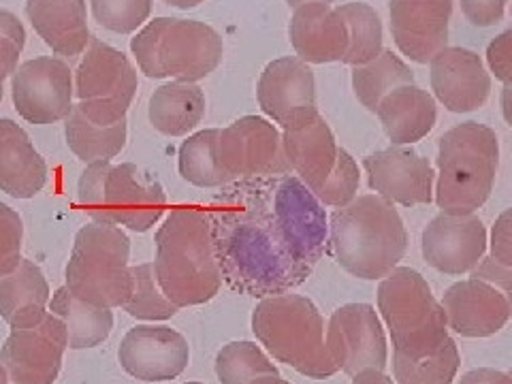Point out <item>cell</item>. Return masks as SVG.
Here are the masks:
<instances>
[{"instance_id": "cell-13", "label": "cell", "mask_w": 512, "mask_h": 384, "mask_svg": "<svg viewBox=\"0 0 512 384\" xmlns=\"http://www.w3.org/2000/svg\"><path fill=\"white\" fill-rule=\"evenodd\" d=\"M327 348L338 370L355 376L367 367L384 372L389 361L387 338L370 303H346L338 308L327 325Z\"/></svg>"}, {"instance_id": "cell-4", "label": "cell", "mask_w": 512, "mask_h": 384, "mask_svg": "<svg viewBox=\"0 0 512 384\" xmlns=\"http://www.w3.org/2000/svg\"><path fill=\"white\" fill-rule=\"evenodd\" d=\"M252 331L271 357L301 376L325 380L340 372L327 348L325 318L308 297L284 293L261 299L252 312Z\"/></svg>"}, {"instance_id": "cell-17", "label": "cell", "mask_w": 512, "mask_h": 384, "mask_svg": "<svg viewBox=\"0 0 512 384\" xmlns=\"http://www.w3.org/2000/svg\"><path fill=\"white\" fill-rule=\"evenodd\" d=\"M367 184L378 197L404 207L434 201L436 173L429 158L404 146H393L363 160Z\"/></svg>"}, {"instance_id": "cell-16", "label": "cell", "mask_w": 512, "mask_h": 384, "mask_svg": "<svg viewBox=\"0 0 512 384\" xmlns=\"http://www.w3.org/2000/svg\"><path fill=\"white\" fill-rule=\"evenodd\" d=\"M487 229L476 214H438L421 237L427 265L440 274H472L487 252Z\"/></svg>"}, {"instance_id": "cell-30", "label": "cell", "mask_w": 512, "mask_h": 384, "mask_svg": "<svg viewBox=\"0 0 512 384\" xmlns=\"http://www.w3.org/2000/svg\"><path fill=\"white\" fill-rule=\"evenodd\" d=\"M406 84H414V73L393 50H384L376 60L352 67V90L372 114H376L384 96Z\"/></svg>"}, {"instance_id": "cell-47", "label": "cell", "mask_w": 512, "mask_h": 384, "mask_svg": "<svg viewBox=\"0 0 512 384\" xmlns=\"http://www.w3.org/2000/svg\"><path fill=\"white\" fill-rule=\"evenodd\" d=\"M500 105H502V116L506 124L512 128V84H506L500 96Z\"/></svg>"}, {"instance_id": "cell-49", "label": "cell", "mask_w": 512, "mask_h": 384, "mask_svg": "<svg viewBox=\"0 0 512 384\" xmlns=\"http://www.w3.org/2000/svg\"><path fill=\"white\" fill-rule=\"evenodd\" d=\"M250 384H291V382L282 380V378H280V374H278V376H261V378L252 380Z\"/></svg>"}, {"instance_id": "cell-25", "label": "cell", "mask_w": 512, "mask_h": 384, "mask_svg": "<svg viewBox=\"0 0 512 384\" xmlns=\"http://www.w3.org/2000/svg\"><path fill=\"white\" fill-rule=\"evenodd\" d=\"M282 143L288 165L312 192L329 180L340 148L323 116L318 114L295 131H282Z\"/></svg>"}, {"instance_id": "cell-8", "label": "cell", "mask_w": 512, "mask_h": 384, "mask_svg": "<svg viewBox=\"0 0 512 384\" xmlns=\"http://www.w3.org/2000/svg\"><path fill=\"white\" fill-rule=\"evenodd\" d=\"M378 312L391 333L393 355L425 357L451 338L442 303L412 267H395L380 280Z\"/></svg>"}, {"instance_id": "cell-50", "label": "cell", "mask_w": 512, "mask_h": 384, "mask_svg": "<svg viewBox=\"0 0 512 384\" xmlns=\"http://www.w3.org/2000/svg\"><path fill=\"white\" fill-rule=\"evenodd\" d=\"M310 3H327V5H331L333 0H286V5L293 7V9H297L301 5H310Z\"/></svg>"}, {"instance_id": "cell-36", "label": "cell", "mask_w": 512, "mask_h": 384, "mask_svg": "<svg viewBox=\"0 0 512 384\" xmlns=\"http://www.w3.org/2000/svg\"><path fill=\"white\" fill-rule=\"evenodd\" d=\"M133 274V293L131 299L124 303L128 316L137 320H169L180 312L178 306L165 297L163 288L156 280L154 263H141L131 267Z\"/></svg>"}, {"instance_id": "cell-56", "label": "cell", "mask_w": 512, "mask_h": 384, "mask_svg": "<svg viewBox=\"0 0 512 384\" xmlns=\"http://www.w3.org/2000/svg\"><path fill=\"white\" fill-rule=\"evenodd\" d=\"M184 384H186V382H184Z\"/></svg>"}, {"instance_id": "cell-19", "label": "cell", "mask_w": 512, "mask_h": 384, "mask_svg": "<svg viewBox=\"0 0 512 384\" xmlns=\"http://www.w3.org/2000/svg\"><path fill=\"white\" fill-rule=\"evenodd\" d=\"M434 99L453 114H468L483 107L491 94V75L485 62L466 47H444L429 62Z\"/></svg>"}, {"instance_id": "cell-2", "label": "cell", "mask_w": 512, "mask_h": 384, "mask_svg": "<svg viewBox=\"0 0 512 384\" xmlns=\"http://www.w3.org/2000/svg\"><path fill=\"white\" fill-rule=\"evenodd\" d=\"M154 244L156 280L173 306H203L218 295L222 274L207 210L173 207L158 227Z\"/></svg>"}, {"instance_id": "cell-18", "label": "cell", "mask_w": 512, "mask_h": 384, "mask_svg": "<svg viewBox=\"0 0 512 384\" xmlns=\"http://www.w3.org/2000/svg\"><path fill=\"white\" fill-rule=\"evenodd\" d=\"M122 370L141 382H163L184 374L190 348L184 335L165 325H137L118 350Z\"/></svg>"}, {"instance_id": "cell-7", "label": "cell", "mask_w": 512, "mask_h": 384, "mask_svg": "<svg viewBox=\"0 0 512 384\" xmlns=\"http://www.w3.org/2000/svg\"><path fill=\"white\" fill-rule=\"evenodd\" d=\"M77 201L99 224L146 233L167 212L163 186L143 175L137 165H111L96 160L82 173L77 184Z\"/></svg>"}, {"instance_id": "cell-40", "label": "cell", "mask_w": 512, "mask_h": 384, "mask_svg": "<svg viewBox=\"0 0 512 384\" xmlns=\"http://www.w3.org/2000/svg\"><path fill=\"white\" fill-rule=\"evenodd\" d=\"M26 45V30L18 15L0 9V84L13 77L20 67V56Z\"/></svg>"}, {"instance_id": "cell-31", "label": "cell", "mask_w": 512, "mask_h": 384, "mask_svg": "<svg viewBox=\"0 0 512 384\" xmlns=\"http://www.w3.org/2000/svg\"><path fill=\"white\" fill-rule=\"evenodd\" d=\"M126 133V120L101 126L90 122L77 107H73L69 118L64 120V137H67L69 148L86 165L118 156L126 146Z\"/></svg>"}, {"instance_id": "cell-22", "label": "cell", "mask_w": 512, "mask_h": 384, "mask_svg": "<svg viewBox=\"0 0 512 384\" xmlns=\"http://www.w3.org/2000/svg\"><path fill=\"white\" fill-rule=\"evenodd\" d=\"M288 39L299 60L308 64L342 62L348 52V28L340 11L327 3L301 5L288 24Z\"/></svg>"}, {"instance_id": "cell-12", "label": "cell", "mask_w": 512, "mask_h": 384, "mask_svg": "<svg viewBox=\"0 0 512 384\" xmlns=\"http://www.w3.org/2000/svg\"><path fill=\"white\" fill-rule=\"evenodd\" d=\"M73 96V71L62 58L26 60L11 77L13 105L30 124L47 126L67 120L75 107Z\"/></svg>"}, {"instance_id": "cell-35", "label": "cell", "mask_w": 512, "mask_h": 384, "mask_svg": "<svg viewBox=\"0 0 512 384\" xmlns=\"http://www.w3.org/2000/svg\"><path fill=\"white\" fill-rule=\"evenodd\" d=\"M214 367L222 384H250L261 376H278V367L254 342H231L222 346Z\"/></svg>"}, {"instance_id": "cell-43", "label": "cell", "mask_w": 512, "mask_h": 384, "mask_svg": "<svg viewBox=\"0 0 512 384\" xmlns=\"http://www.w3.org/2000/svg\"><path fill=\"white\" fill-rule=\"evenodd\" d=\"M491 259L512 267V207L504 210L491 229Z\"/></svg>"}, {"instance_id": "cell-38", "label": "cell", "mask_w": 512, "mask_h": 384, "mask_svg": "<svg viewBox=\"0 0 512 384\" xmlns=\"http://www.w3.org/2000/svg\"><path fill=\"white\" fill-rule=\"evenodd\" d=\"M359 184H361V173H359L357 160L340 148L338 163H335L333 173L329 175V180L323 186L314 190V195L323 205L340 210V207H346L348 203L357 199Z\"/></svg>"}, {"instance_id": "cell-32", "label": "cell", "mask_w": 512, "mask_h": 384, "mask_svg": "<svg viewBox=\"0 0 512 384\" xmlns=\"http://www.w3.org/2000/svg\"><path fill=\"white\" fill-rule=\"evenodd\" d=\"M218 128H205L190 135L178 152L182 178L197 188H218L231 184L218 163Z\"/></svg>"}, {"instance_id": "cell-15", "label": "cell", "mask_w": 512, "mask_h": 384, "mask_svg": "<svg viewBox=\"0 0 512 384\" xmlns=\"http://www.w3.org/2000/svg\"><path fill=\"white\" fill-rule=\"evenodd\" d=\"M256 99L282 131H295L318 116L314 71L297 56L271 60L259 77Z\"/></svg>"}, {"instance_id": "cell-41", "label": "cell", "mask_w": 512, "mask_h": 384, "mask_svg": "<svg viewBox=\"0 0 512 384\" xmlns=\"http://www.w3.org/2000/svg\"><path fill=\"white\" fill-rule=\"evenodd\" d=\"M489 73L495 75L498 82L512 84V28L504 30L487 47Z\"/></svg>"}, {"instance_id": "cell-34", "label": "cell", "mask_w": 512, "mask_h": 384, "mask_svg": "<svg viewBox=\"0 0 512 384\" xmlns=\"http://www.w3.org/2000/svg\"><path fill=\"white\" fill-rule=\"evenodd\" d=\"M461 365L453 338L425 357L393 355V378L397 384H453Z\"/></svg>"}, {"instance_id": "cell-44", "label": "cell", "mask_w": 512, "mask_h": 384, "mask_svg": "<svg viewBox=\"0 0 512 384\" xmlns=\"http://www.w3.org/2000/svg\"><path fill=\"white\" fill-rule=\"evenodd\" d=\"M472 278L493 284L498 291L504 293L512 308V267H506L489 256V259H483L478 263V267L472 271Z\"/></svg>"}, {"instance_id": "cell-11", "label": "cell", "mask_w": 512, "mask_h": 384, "mask_svg": "<svg viewBox=\"0 0 512 384\" xmlns=\"http://www.w3.org/2000/svg\"><path fill=\"white\" fill-rule=\"evenodd\" d=\"M218 163L229 182L291 173L282 133L265 118L244 116L222 128Z\"/></svg>"}, {"instance_id": "cell-52", "label": "cell", "mask_w": 512, "mask_h": 384, "mask_svg": "<svg viewBox=\"0 0 512 384\" xmlns=\"http://www.w3.org/2000/svg\"><path fill=\"white\" fill-rule=\"evenodd\" d=\"M3 92H5V90H3V84H0V101H3Z\"/></svg>"}, {"instance_id": "cell-51", "label": "cell", "mask_w": 512, "mask_h": 384, "mask_svg": "<svg viewBox=\"0 0 512 384\" xmlns=\"http://www.w3.org/2000/svg\"><path fill=\"white\" fill-rule=\"evenodd\" d=\"M0 384H9V376L3 365H0Z\"/></svg>"}, {"instance_id": "cell-14", "label": "cell", "mask_w": 512, "mask_h": 384, "mask_svg": "<svg viewBox=\"0 0 512 384\" xmlns=\"http://www.w3.org/2000/svg\"><path fill=\"white\" fill-rule=\"evenodd\" d=\"M67 348V327L56 314L47 312L35 327L11 329L0 348V365L13 384H54Z\"/></svg>"}, {"instance_id": "cell-37", "label": "cell", "mask_w": 512, "mask_h": 384, "mask_svg": "<svg viewBox=\"0 0 512 384\" xmlns=\"http://www.w3.org/2000/svg\"><path fill=\"white\" fill-rule=\"evenodd\" d=\"M92 18L116 35H133L148 22L152 0H90Z\"/></svg>"}, {"instance_id": "cell-33", "label": "cell", "mask_w": 512, "mask_h": 384, "mask_svg": "<svg viewBox=\"0 0 512 384\" xmlns=\"http://www.w3.org/2000/svg\"><path fill=\"white\" fill-rule=\"evenodd\" d=\"M338 11L348 28V52L342 62L348 67H361L376 60L384 52L382 20L376 9L365 3H346Z\"/></svg>"}, {"instance_id": "cell-23", "label": "cell", "mask_w": 512, "mask_h": 384, "mask_svg": "<svg viewBox=\"0 0 512 384\" xmlns=\"http://www.w3.org/2000/svg\"><path fill=\"white\" fill-rule=\"evenodd\" d=\"M28 22L56 56L75 58L90 43L86 0H26Z\"/></svg>"}, {"instance_id": "cell-42", "label": "cell", "mask_w": 512, "mask_h": 384, "mask_svg": "<svg viewBox=\"0 0 512 384\" xmlns=\"http://www.w3.org/2000/svg\"><path fill=\"white\" fill-rule=\"evenodd\" d=\"M466 20L478 28H491L504 20L510 0H459Z\"/></svg>"}, {"instance_id": "cell-21", "label": "cell", "mask_w": 512, "mask_h": 384, "mask_svg": "<svg viewBox=\"0 0 512 384\" xmlns=\"http://www.w3.org/2000/svg\"><path fill=\"white\" fill-rule=\"evenodd\" d=\"M442 308L448 329L461 338H489L502 331L512 318V308L504 293L472 276L446 288Z\"/></svg>"}, {"instance_id": "cell-3", "label": "cell", "mask_w": 512, "mask_h": 384, "mask_svg": "<svg viewBox=\"0 0 512 384\" xmlns=\"http://www.w3.org/2000/svg\"><path fill=\"white\" fill-rule=\"evenodd\" d=\"M329 248L350 276L382 280L404 259L408 231L391 201L363 195L331 214Z\"/></svg>"}, {"instance_id": "cell-10", "label": "cell", "mask_w": 512, "mask_h": 384, "mask_svg": "<svg viewBox=\"0 0 512 384\" xmlns=\"http://www.w3.org/2000/svg\"><path fill=\"white\" fill-rule=\"evenodd\" d=\"M75 107L101 126H111L126 120L139 79L133 62L116 47L101 39H90L86 52L73 73Z\"/></svg>"}, {"instance_id": "cell-46", "label": "cell", "mask_w": 512, "mask_h": 384, "mask_svg": "<svg viewBox=\"0 0 512 384\" xmlns=\"http://www.w3.org/2000/svg\"><path fill=\"white\" fill-rule=\"evenodd\" d=\"M352 384H395V382L384 372L374 370V367H367V370H361L359 374L352 376Z\"/></svg>"}, {"instance_id": "cell-55", "label": "cell", "mask_w": 512, "mask_h": 384, "mask_svg": "<svg viewBox=\"0 0 512 384\" xmlns=\"http://www.w3.org/2000/svg\"><path fill=\"white\" fill-rule=\"evenodd\" d=\"M510 15H512V5H510Z\"/></svg>"}, {"instance_id": "cell-6", "label": "cell", "mask_w": 512, "mask_h": 384, "mask_svg": "<svg viewBox=\"0 0 512 384\" xmlns=\"http://www.w3.org/2000/svg\"><path fill=\"white\" fill-rule=\"evenodd\" d=\"M131 52L150 79L197 84L218 69L224 43L205 22L154 18L131 39Z\"/></svg>"}, {"instance_id": "cell-28", "label": "cell", "mask_w": 512, "mask_h": 384, "mask_svg": "<svg viewBox=\"0 0 512 384\" xmlns=\"http://www.w3.org/2000/svg\"><path fill=\"white\" fill-rule=\"evenodd\" d=\"M205 92L190 82H169L154 90L150 99V124L160 135L184 137L205 116Z\"/></svg>"}, {"instance_id": "cell-27", "label": "cell", "mask_w": 512, "mask_h": 384, "mask_svg": "<svg viewBox=\"0 0 512 384\" xmlns=\"http://www.w3.org/2000/svg\"><path fill=\"white\" fill-rule=\"evenodd\" d=\"M50 284L43 271L28 259H22L11 274L0 278V318L11 329L39 325L50 306Z\"/></svg>"}, {"instance_id": "cell-39", "label": "cell", "mask_w": 512, "mask_h": 384, "mask_svg": "<svg viewBox=\"0 0 512 384\" xmlns=\"http://www.w3.org/2000/svg\"><path fill=\"white\" fill-rule=\"evenodd\" d=\"M22 239L24 224L20 214L0 201V278L11 274V271L22 261Z\"/></svg>"}, {"instance_id": "cell-24", "label": "cell", "mask_w": 512, "mask_h": 384, "mask_svg": "<svg viewBox=\"0 0 512 384\" xmlns=\"http://www.w3.org/2000/svg\"><path fill=\"white\" fill-rule=\"evenodd\" d=\"M47 184V163L24 128L0 118V190L13 199H32Z\"/></svg>"}, {"instance_id": "cell-26", "label": "cell", "mask_w": 512, "mask_h": 384, "mask_svg": "<svg viewBox=\"0 0 512 384\" xmlns=\"http://www.w3.org/2000/svg\"><path fill=\"white\" fill-rule=\"evenodd\" d=\"M376 114L393 146H410L427 137L436 126L438 105L427 90L406 84L384 96Z\"/></svg>"}, {"instance_id": "cell-54", "label": "cell", "mask_w": 512, "mask_h": 384, "mask_svg": "<svg viewBox=\"0 0 512 384\" xmlns=\"http://www.w3.org/2000/svg\"><path fill=\"white\" fill-rule=\"evenodd\" d=\"M508 374H510V378H512V370H510V372H508Z\"/></svg>"}, {"instance_id": "cell-20", "label": "cell", "mask_w": 512, "mask_h": 384, "mask_svg": "<svg viewBox=\"0 0 512 384\" xmlns=\"http://www.w3.org/2000/svg\"><path fill=\"white\" fill-rule=\"evenodd\" d=\"M453 0H391V35L397 50L416 64H429L448 47Z\"/></svg>"}, {"instance_id": "cell-29", "label": "cell", "mask_w": 512, "mask_h": 384, "mask_svg": "<svg viewBox=\"0 0 512 384\" xmlns=\"http://www.w3.org/2000/svg\"><path fill=\"white\" fill-rule=\"evenodd\" d=\"M50 312L56 314L69 333V348L84 350L103 344L114 329V314L77 299L67 286H60L50 299Z\"/></svg>"}, {"instance_id": "cell-48", "label": "cell", "mask_w": 512, "mask_h": 384, "mask_svg": "<svg viewBox=\"0 0 512 384\" xmlns=\"http://www.w3.org/2000/svg\"><path fill=\"white\" fill-rule=\"evenodd\" d=\"M163 3L175 9H195L197 5L205 3V0H163Z\"/></svg>"}, {"instance_id": "cell-45", "label": "cell", "mask_w": 512, "mask_h": 384, "mask_svg": "<svg viewBox=\"0 0 512 384\" xmlns=\"http://www.w3.org/2000/svg\"><path fill=\"white\" fill-rule=\"evenodd\" d=\"M459 384H512V378L508 372L491 370V367H478V370L463 374Z\"/></svg>"}, {"instance_id": "cell-53", "label": "cell", "mask_w": 512, "mask_h": 384, "mask_svg": "<svg viewBox=\"0 0 512 384\" xmlns=\"http://www.w3.org/2000/svg\"><path fill=\"white\" fill-rule=\"evenodd\" d=\"M186 384H203V382H186Z\"/></svg>"}, {"instance_id": "cell-9", "label": "cell", "mask_w": 512, "mask_h": 384, "mask_svg": "<svg viewBox=\"0 0 512 384\" xmlns=\"http://www.w3.org/2000/svg\"><path fill=\"white\" fill-rule=\"evenodd\" d=\"M131 239L120 227L92 222L77 231L67 263L69 291L99 308H124L133 293V274L128 267Z\"/></svg>"}, {"instance_id": "cell-5", "label": "cell", "mask_w": 512, "mask_h": 384, "mask_svg": "<svg viewBox=\"0 0 512 384\" xmlns=\"http://www.w3.org/2000/svg\"><path fill=\"white\" fill-rule=\"evenodd\" d=\"M436 203L444 214H474L491 195L500 167V141L493 128L463 122L440 137Z\"/></svg>"}, {"instance_id": "cell-1", "label": "cell", "mask_w": 512, "mask_h": 384, "mask_svg": "<svg viewBox=\"0 0 512 384\" xmlns=\"http://www.w3.org/2000/svg\"><path fill=\"white\" fill-rule=\"evenodd\" d=\"M214 254L235 293L254 299L291 293L312 274V265L286 235L274 210L269 178L235 180L207 207Z\"/></svg>"}]
</instances>
